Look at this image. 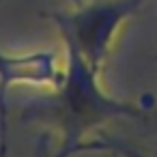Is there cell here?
<instances>
[{
	"instance_id": "277c9868",
	"label": "cell",
	"mask_w": 157,
	"mask_h": 157,
	"mask_svg": "<svg viewBox=\"0 0 157 157\" xmlns=\"http://www.w3.org/2000/svg\"><path fill=\"white\" fill-rule=\"evenodd\" d=\"M67 155H69V153H67V151H60V153H58V155H56V157H67Z\"/></svg>"
},
{
	"instance_id": "6da1fadb",
	"label": "cell",
	"mask_w": 157,
	"mask_h": 157,
	"mask_svg": "<svg viewBox=\"0 0 157 157\" xmlns=\"http://www.w3.org/2000/svg\"><path fill=\"white\" fill-rule=\"evenodd\" d=\"M65 45L69 54V71L63 73L58 93L52 101V112L65 136V148L75 151L82 136L95 125L121 114H138L140 110L105 97L97 86V71H93L69 43Z\"/></svg>"
},
{
	"instance_id": "7a4b0ae2",
	"label": "cell",
	"mask_w": 157,
	"mask_h": 157,
	"mask_svg": "<svg viewBox=\"0 0 157 157\" xmlns=\"http://www.w3.org/2000/svg\"><path fill=\"white\" fill-rule=\"evenodd\" d=\"M140 0H95L71 15H56V24L82 60L99 73L118 24L138 9Z\"/></svg>"
},
{
	"instance_id": "3957f363",
	"label": "cell",
	"mask_w": 157,
	"mask_h": 157,
	"mask_svg": "<svg viewBox=\"0 0 157 157\" xmlns=\"http://www.w3.org/2000/svg\"><path fill=\"white\" fill-rule=\"evenodd\" d=\"M63 80V73L56 71L54 67V56L52 54H28L24 58L20 56H9L0 52V157H7V95L11 84L17 82H30V84H52L58 86Z\"/></svg>"
}]
</instances>
